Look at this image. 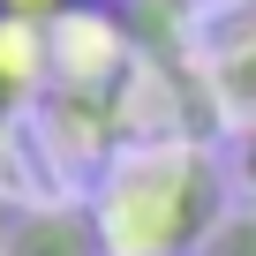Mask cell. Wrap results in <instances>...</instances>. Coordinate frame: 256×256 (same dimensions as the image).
<instances>
[{
  "label": "cell",
  "instance_id": "1",
  "mask_svg": "<svg viewBox=\"0 0 256 256\" xmlns=\"http://www.w3.org/2000/svg\"><path fill=\"white\" fill-rule=\"evenodd\" d=\"M226 218V174L204 136H144L106 158L90 188L98 256H204Z\"/></svg>",
  "mask_w": 256,
  "mask_h": 256
},
{
  "label": "cell",
  "instance_id": "2",
  "mask_svg": "<svg viewBox=\"0 0 256 256\" xmlns=\"http://www.w3.org/2000/svg\"><path fill=\"white\" fill-rule=\"evenodd\" d=\"M196 76L241 113H256V0H226L196 23Z\"/></svg>",
  "mask_w": 256,
  "mask_h": 256
},
{
  "label": "cell",
  "instance_id": "3",
  "mask_svg": "<svg viewBox=\"0 0 256 256\" xmlns=\"http://www.w3.org/2000/svg\"><path fill=\"white\" fill-rule=\"evenodd\" d=\"M0 256H98L90 204H8L0 211Z\"/></svg>",
  "mask_w": 256,
  "mask_h": 256
},
{
  "label": "cell",
  "instance_id": "4",
  "mask_svg": "<svg viewBox=\"0 0 256 256\" xmlns=\"http://www.w3.org/2000/svg\"><path fill=\"white\" fill-rule=\"evenodd\" d=\"M0 83H8L23 106L53 83V30H23V23H0Z\"/></svg>",
  "mask_w": 256,
  "mask_h": 256
},
{
  "label": "cell",
  "instance_id": "5",
  "mask_svg": "<svg viewBox=\"0 0 256 256\" xmlns=\"http://www.w3.org/2000/svg\"><path fill=\"white\" fill-rule=\"evenodd\" d=\"M204 256H256V204H226V218L211 226V241H204Z\"/></svg>",
  "mask_w": 256,
  "mask_h": 256
},
{
  "label": "cell",
  "instance_id": "6",
  "mask_svg": "<svg viewBox=\"0 0 256 256\" xmlns=\"http://www.w3.org/2000/svg\"><path fill=\"white\" fill-rule=\"evenodd\" d=\"M83 0H0V23H23V30H60Z\"/></svg>",
  "mask_w": 256,
  "mask_h": 256
},
{
  "label": "cell",
  "instance_id": "7",
  "mask_svg": "<svg viewBox=\"0 0 256 256\" xmlns=\"http://www.w3.org/2000/svg\"><path fill=\"white\" fill-rule=\"evenodd\" d=\"M234 174H241V188L256 196V113H241V136H234Z\"/></svg>",
  "mask_w": 256,
  "mask_h": 256
},
{
  "label": "cell",
  "instance_id": "8",
  "mask_svg": "<svg viewBox=\"0 0 256 256\" xmlns=\"http://www.w3.org/2000/svg\"><path fill=\"white\" fill-rule=\"evenodd\" d=\"M16 120H23V98L0 83V151H8V136H16Z\"/></svg>",
  "mask_w": 256,
  "mask_h": 256
},
{
  "label": "cell",
  "instance_id": "9",
  "mask_svg": "<svg viewBox=\"0 0 256 256\" xmlns=\"http://www.w3.org/2000/svg\"><path fill=\"white\" fill-rule=\"evenodd\" d=\"M83 8H106V16H120V8H128V0H83Z\"/></svg>",
  "mask_w": 256,
  "mask_h": 256
}]
</instances>
